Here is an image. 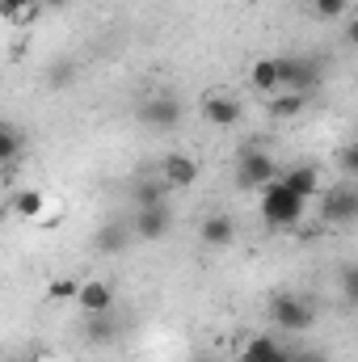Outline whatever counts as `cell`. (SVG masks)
<instances>
[{"instance_id": "14", "label": "cell", "mask_w": 358, "mask_h": 362, "mask_svg": "<svg viewBox=\"0 0 358 362\" xmlns=\"http://www.w3.org/2000/svg\"><path fill=\"white\" fill-rule=\"evenodd\" d=\"M131 240H135V236H131V223H122V219H110V223H105V228L93 236V249L110 257V253H122Z\"/></svg>"}, {"instance_id": "13", "label": "cell", "mask_w": 358, "mask_h": 362, "mask_svg": "<svg viewBox=\"0 0 358 362\" xmlns=\"http://www.w3.org/2000/svg\"><path fill=\"white\" fill-rule=\"evenodd\" d=\"M76 303L85 308V316H101V312H110V308H114V291H110V282L89 278V282H81V286H76Z\"/></svg>"}, {"instance_id": "6", "label": "cell", "mask_w": 358, "mask_h": 362, "mask_svg": "<svg viewBox=\"0 0 358 362\" xmlns=\"http://www.w3.org/2000/svg\"><path fill=\"white\" fill-rule=\"evenodd\" d=\"M278 177V165H274V156L262 152V148H245L241 152V165H236V181L245 185V189H262L266 181Z\"/></svg>"}, {"instance_id": "10", "label": "cell", "mask_w": 358, "mask_h": 362, "mask_svg": "<svg viewBox=\"0 0 358 362\" xmlns=\"http://www.w3.org/2000/svg\"><path fill=\"white\" fill-rule=\"evenodd\" d=\"M161 181H165L169 189H185V185H194V181H198V160L185 156V152L165 156V160H161Z\"/></svg>"}, {"instance_id": "7", "label": "cell", "mask_w": 358, "mask_h": 362, "mask_svg": "<svg viewBox=\"0 0 358 362\" xmlns=\"http://www.w3.org/2000/svg\"><path fill=\"white\" fill-rule=\"evenodd\" d=\"M321 219L325 223H350L358 215V194L350 185H333V189H321Z\"/></svg>"}, {"instance_id": "11", "label": "cell", "mask_w": 358, "mask_h": 362, "mask_svg": "<svg viewBox=\"0 0 358 362\" xmlns=\"http://www.w3.org/2000/svg\"><path fill=\"white\" fill-rule=\"evenodd\" d=\"M236 358L241 362H287L291 350L282 341H274V337H245L241 350H236Z\"/></svg>"}, {"instance_id": "22", "label": "cell", "mask_w": 358, "mask_h": 362, "mask_svg": "<svg viewBox=\"0 0 358 362\" xmlns=\"http://www.w3.org/2000/svg\"><path fill=\"white\" fill-rule=\"evenodd\" d=\"M42 17V0H21V8L8 17V25H34Z\"/></svg>"}, {"instance_id": "19", "label": "cell", "mask_w": 358, "mask_h": 362, "mask_svg": "<svg viewBox=\"0 0 358 362\" xmlns=\"http://www.w3.org/2000/svg\"><path fill=\"white\" fill-rule=\"evenodd\" d=\"M165 194H169V185L156 177V181H139L135 185V202L139 206H152V202H165Z\"/></svg>"}, {"instance_id": "18", "label": "cell", "mask_w": 358, "mask_h": 362, "mask_svg": "<svg viewBox=\"0 0 358 362\" xmlns=\"http://www.w3.org/2000/svg\"><path fill=\"white\" fill-rule=\"evenodd\" d=\"M85 337H89L93 346L114 341V320H110V312H101V316H89V320H85Z\"/></svg>"}, {"instance_id": "26", "label": "cell", "mask_w": 358, "mask_h": 362, "mask_svg": "<svg viewBox=\"0 0 358 362\" xmlns=\"http://www.w3.org/2000/svg\"><path fill=\"white\" fill-rule=\"evenodd\" d=\"M17 8H21V0H0V17H4V21H8Z\"/></svg>"}, {"instance_id": "20", "label": "cell", "mask_w": 358, "mask_h": 362, "mask_svg": "<svg viewBox=\"0 0 358 362\" xmlns=\"http://www.w3.org/2000/svg\"><path fill=\"white\" fill-rule=\"evenodd\" d=\"M17 152H21V135H17L8 122H0V165H8Z\"/></svg>"}, {"instance_id": "16", "label": "cell", "mask_w": 358, "mask_h": 362, "mask_svg": "<svg viewBox=\"0 0 358 362\" xmlns=\"http://www.w3.org/2000/svg\"><path fill=\"white\" fill-rule=\"evenodd\" d=\"M249 85L262 93V97H274L278 93V59H258L249 68Z\"/></svg>"}, {"instance_id": "17", "label": "cell", "mask_w": 358, "mask_h": 362, "mask_svg": "<svg viewBox=\"0 0 358 362\" xmlns=\"http://www.w3.org/2000/svg\"><path fill=\"white\" fill-rule=\"evenodd\" d=\"M304 105H308V93H278V97L266 101V110L274 114V118H295Z\"/></svg>"}, {"instance_id": "2", "label": "cell", "mask_w": 358, "mask_h": 362, "mask_svg": "<svg viewBox=\"0 0 358 362\" xmlns=\"http://www.w3.org/2000/svg\"><path fill=\"white\" fill-rule=\"evenodd\" d=\"M321 85V59L312 55H278V89L282 93H312Z\"/></svg>"}, {"instance_id": "27", "label": "cell", "mask_w": 358, "mask_h": 362, "mask_svg": "<svg viewBox=\"0 0 358 362\" xmlns=\"http://www.w3.org/2000/svg\"><path fill=\"white\" fill-rule=\"evenodd\" d=\"M198 362H215V358H198Z\"/></svg>"}, {"instance_id": "24", "label": "cell", "mask_w": 358, "mask_h": 362, "mask_svg": "<svg viewBox=\"0 0 358 362\" xmlns=\"http://www.w3.org/2000/svg\"><path fill=\"white\" fill-rule=\"evenodd\" d=\"M287 362H325V354H316V350H291Z\"/></svg>"}, {"instance_id": "9", "label": "cell", "mask_w": 358, "mask_h": 362, "mask_svg": "<svg viewBox=\"0 0 358 362\" xmlns=\"http://www.w3.org/2000/svg\"><path fill=\"white\" fill-rule=\"evenodd\" d=\"M278 181H282L295 198H304V202H312V198L325 189V177H321V169H316V165H295V169L278 173Z\"/></svg>"}, {"instance_id": "23", "label": "cell", "mask_w": 358, "mask_h": 362, "mask_svg": "<svg viewBox=\"0 0 358 362\" xmlns=\"http://www.w3.org/2000/svg\"><path fill=\"white\" fill-rule=\"evenodd\" d=\"M76 286H81V278H55V282L47 286V295H51V299H76Z\"/></svg>"}, {"instance_id": "4", "label": "cell", "mask_w": 358, "mask_h": 362, "mask_svg": "<svg viewBox=\"0 0 358 362\" xmlns=\"http://www.w3.org/2000/svg\"><path fill=\"white\" fill-rule=\"evenodd\" d=\"M198 114H202L207 127H236V122L245 118V101H241L236 93H228V89H211L207 97H202Z\"/></svg>"}, {"instance_id": "28", "label": "cell", "mask_w": 358, "mask_h": 362, "mask_svg": "<svg viewBox=\"0 0 358 362\" xmlns=\"http://www.w3.org/2000/svg\"><path fill=\"white\" fill-rule=\"evenodd\" d=\"M8 362H21V358H8Z\"/></svg>"}, {"instance_id": "5", "label": "cell", "mask_w": 358, "mask_h": 362, "mask_svg": "<svg viewBox=\"0 0 358 362\" xmlns=\"http://www.w3.org/2000/svg\"><path fill=\"white\" fill-rule=\"evenodd\" d=\"M127 223H131V236L135 240H165L169 228H173V215H169L165 202H152V206H139Z\"/></svg>"}, {"instance_id": "25", "label": "cell", "mask_w": 358, "mask_h": 362, "mask_svg": "<svg viewBox=\"0 0 358 362\" xmlns=\"http://www.w3.org/2000/svg\"><path fill=\"white\" fill-rule=\"evenodd\" d=\"M342 165H346V173H354V169H358V152H354V148H346V152H342Z\"/></svg>"}, {"instance_id": "3", "label": "cell", "mask_w": 358, "mask_h": 362, "mask_svg": "<svg viewBox=\"0 0 358 362\" xmlns=\"http://www.w3.org/2000/svg\"><path fill=\"white\" fill-rule=\"evenodd\" d=\"M270 320H274L278 329H287V333H308V329L316 325V308H312L304 295H278V299L270 303Z\"/></svg>"}, {"instance_id": "12", "label": "cell", "mask_w": 358, "mask_h": 362, "mask_svg": "<svg viewBox=\"0 0 358 362\" xmlns=\"http://www.w3.org/2000/svg\"><path fill=\"white\" fill-rule=\"evenodd\" d=\"M198 236H202L207 249H232L236 245V219L232 215H207Z\"/></svg>"}, {"instance_id": "1", "label": "cell", "mask_w": 358, "mask_h": 362, "mask_svg": "<svg viewBox=\"0 0 358 362\" xmlns=\"http://www.w3.org/2000/svg\"><path fill=\"white\" fill-rule=\"evenodd\" d=\"M258 211H262V219H266V228H278V232H291L299 219H304V211H308V202L304 198H295L282 181L274 177L266 181L262 189H258Z\"/></svg>"}, {"instance_id": "21", "label": "cell", "mask_w": 358, "mask_h": 362, "mask_svg": "<svg viewBox=\"0 0 358 362\" xmlns=\"http://www.w3.org/2000/svg\"><path fill=\"white\" fill-rule=\"evenodd\" d=\"M346 4H350V0H308L312 17H321V21H337V17L346 13Z\"/></svg>"}, {"instance_id": "15", "label": "cell", "mask_w": 358, "mask_h": 362, "mask_svg": "<svg viewBox=\"0 0 358 362\" xmlns=\"http://www.w3.org/2000/svg\"><path fill=\"white\" fill-rule=\"evenodd\" d=\"M42 211H47V194H42V189H17V198H13V215L38 223Z\"/></svg>"}, {"instance_id": "8", "label": "cell", "mask_w": 358, "mask_h": 362, "mask_svg": "<svg viewBox=\"0 0 358 362\" xmlns=\"http://www.w3.org/2000/svg\"><path fill=\"white\" fill-rule=\"evenodd\" d=\"M139 118H144L148 127H156V131H173L181 122V101L173 93H156V97L139 110Z\"/></svg>"}]
</instances>
